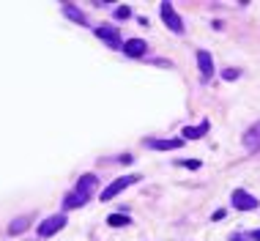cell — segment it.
I'll use <instances>...</instances> for the list:
<instances>
[{"label":"cell","instance_id":"obj_1","mask_svg":"<svg viewBox=\"0 0 260 241\" xmlns=\"http://www.w3.org/2000/svg\"><path fill=\"white\" fill-rule=\"evenodd\" d=\"M99 189V178H96L93 173H85L80 181H77V187L69 192L66 197H63V211H72V208H82L90 197H93V192Z\"/></svg>","mask_w":260,"mask_h":241},{"label":"cell","instance_id":"obj_2","mask_svg":"<svg viewBox=\"0 0 260 241\" xmlns=\"http://www.w3.org/2000/svg\"><path fill=\"white\" fill-rule=\"evenodd\" d=\"M137 181H140V175H121V178H115V181H112L107 189H102V195H99V197H102L104 203H107V200H112V197H118V195L123 192V189H129L132 184H137Z\"/></svg>","mask_w":260,"mask_h":241},{"label":"cell","instance_id":"obj_3","mask_svg":"<svg viewBox=\"0 0 260 241\" xmlns=\"http://www.w3.org/2000/svg\"><path fill=\"white\" fill-rule=\"evenodd\" d=\"M66 214H55V217H47V219H41V225H39V236L41 238H50L55 236V233H60L63 228H66Z\"/></svg>","mask_w":260,"mask_h":241},{"label":"cell","instance_id":"obj_4","mask_svg":"<svg viewBox=\"0 0 260 241\" xmlns=\"http://www.w3.org/2000/svg\"><path fill=\"white\" fill-rule=\"evenodd\" d=\"M161 19H165V25L170 27L175 36H181V33H184V22H181L178 11H175L170 3H161Z\"/></svg>","mask_w":260,"mask_h":241},{"label":"cell","instance_id":"obj_5","mask_svg":"<svg viewBox=\"0 0 260 241\" xmlns=\"http://www.w3.org/2000/svg\"><path fill=\"white\" fill-rule=\"evenodd\" d=\"M96 36H99V41H104L110 49H118V47H123V41H121V33L115 31L112 25H99L96 27Z\"/></svg>","mask_w":260,"mask_h":241},{"label":"cell","instance_id":"obj_6","mask_svg":"<svg viewBox=\"0 0 260 241\" xmlns=\"http://www.w3.org/2000/svg\"><path fill=\"white\" fill-rule=\"evenodd\" d=\"M233 205H236L238 211H255L257 208V200L247 192V189H236V192H233Z\"/></svg>","mask_w":260,"mask_h":241},{"label":"cell","instance_id":"obj_7","mask_svg":"<svg viewBox=\"0 0 260 241\" xmlns=\"http://www.w3.org/2000/svg\"><path fill=\"white\" fill-rule=\"evenodd\" d=\"M123 52H126V58H145L148 44H145L143 39H129V41L123 44Z\"/></svg>","mask_w":260,"mask_h":241},{"label":"cell","instance_id":"obj_8","mask_svg":"<svg viewBox=\"0 0 260 241\" xmlns=\"http://www.w3.org/2000/svg\"><path fill=\"white\" fill-rule=\"evenodd\" d=\"M145 145L153 151H175L184 145V137H170V140H145Z\"/></svg>","mask_w":260,"mask_h":241},{"label":"cell","instance_id":"obj_9","mask_svg":"<svg viewBox=\"0 0 260 241\" xmlns=\"http://www.w3.org/2000/svg\"><path fill=\"white\" fill-rule=\"evenodd\" d=\"M60 9H63V14H66L72 22H77V25H88V17H85V14H82L80 9H77L74 3H63Z\"/></svg>","mask_w":260,"mask_h":241},{"label":"cell","instance_id":"obj_10","mask_svg":"<svg viewBox=\"0 0 260 241\" xmlns=\"http://www.w3.org/2000/svg\"><path fill=\"white\" fill-rule=\"evenodd\" d=\"M198 66H200V74L208 80V77L214 74V61H211V52L200 49V52H198Z\"/></svg>","mask_w":260,"mask_h":241},{"label":"cell","instance_id":"obj_11","mask_svg":"<svg viewBox=\"0 0 260 241\" xmlns=\"http://www.w3.org/2000/svg\"><path fill=\"white\" fill-rule=\"evenodd\" d=\"M33 222V214H25V217H17V219H11V225H9V233L11 236H19L22 230H27V225Z\"/></svg>","mask_w":260,"mask_h":241},{"label":"cell","instance_id":"obj_12","mask_svg":"<svg viewBox=\"0 0 260 241\" xmlns=\"http://www.w3.org/2000/svg\"><path fill=\"white\" fill-rule=\"evenodd\" d=\"M206 134H208V120H203L200 126H186L184 140H198V137H206Z\"/></svg>","mask_w":260,"mask_h":241},{"label":"cell","instance_id":"obj_13","mask_svg":"<svg viewBox=\"0 0 260 241\" xmlns=\"http://www.w3.org/2000/svg\"><path fill=\"white\" fill-rule=\"evenodd\" d=\"M129 222H132L129 214H112V217H107L110 228H123V225H129Z\"/></svg>","mask_w":260,"mask_h":241},{"label":"cell","instance_id":"obj_14","mask_svg":"<svg viewBox=\"0 0 260 241\" xmlns=\"http://www.w3.org/2000/svg\"><path fill=\"white\" fill-rule=\"evenodd\" d=\"M257 140H260V126H255V129L244 137V145H247V148H257Z\"/></svg>","mask_w":260,"mask_h":241},{"label":"cell","instance_id":"obj_15","mask_svg":"<svg viewBox=\"0 0 260 241\" xmlns=\"http://www.w3.org/2000/svg\"><path fill=\"white\" fill-rule=\"evenodd\" d=\"M129 17H132L129 6H118V9H115V19H129Z\"/></svg>","mask_w":260,"mask_h":241},{"label":"cell","instance_id":"obj_16","mask_svg":"<svg viewBox=\"0 0 260 241\" xmlns=\"http://www.w3.org/2000/svg\"><path fill=\"white\" fill-rule=\"evenodd\" d=\"M181 167H189V170H198V167H200V159H186V162H181Z\"/></svg>","mask_w":260,"mask_h":241},{"label":"cell","instance_id":"obj_17","mask_svg":"<svg viewBox=\"0 0 260 241\" xmlns=\"http://www.w3.org/2000/svg\"><path fill=\"white\" fill-rule=\"evenodd\" d=\"M222 77H224V80H236V77H238V72H236V69H224V72H222Z\"/></svg>","mask_w":260,"mask_h":241},{"label":"cell","instance_id":"obj_18","mask_svg":"<svg viewBox=\"0 0 260 241\" xmlns=\"http://www.w3.org/2000/svg\"><path fill=\"white\" fill-rule=\"evenodd\" d=\"M230 241H249V238H244V236H236V233H233V236H230Z\"/></svg>","mask_w":260,"mask_h":241},{"label":"cell","instance_id":"obj_19","mask_svg":"<svg viewBox=\"0 0 260 241\" xmlns=\"http://www.w3.org/2000/svg\"><path fill=\"white\" fill-rule=\"evenodd\" d=\"M252 238H255V241H260V230H255V233H252Z\"/></svg>","mask_w":260,"mask_h":241}]
</instances>
